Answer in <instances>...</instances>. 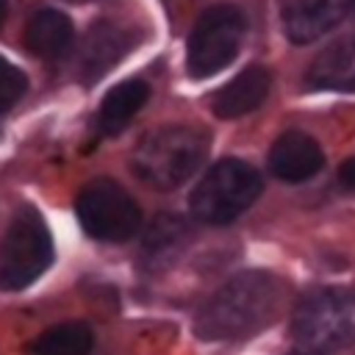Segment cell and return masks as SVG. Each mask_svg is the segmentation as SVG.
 <instances>
[{
    "label": "cell",
    "mask_w": 355,
    "mask_h": 355,
    "mask_svg": "<svg viewBox=\"0 0 355 355\" xmlns=\"http://www.w3.org/2000/svg\"><path fill=\"white\" fill-rule=\"evenodd\" d=\"M294 355H319V352H311V349H305V352H294Z\"/></svg>",
    "instance_id": "21"
},
{
    "label": "cell",
    "mask_w": 355,
    "mask_h": 355,
    "mask_svg": "<svg viewBox=\"0 0 355 355\" xmlns=\"http://www.w3.org/2000/svg\"><path fill=\"white\" fill-rule=\"evenodd\" d=\"M269 72L263 67H247L214 94V114L219 119H236L255 111L269 94Z\"/></svg>",
    "instance_id": "10"
},
{
    "label": "cell",
    "mask_w": 355,
    "mask_h": 355,
    "mask_svg": "<svg viewBox=\"0 0 355 355\" xmlns=\"http://www.w3.org/2000/svg\"><path fill=\"white\" fill-rule=\"evenodd\" d=\"M280 308V286L266 272L230 277L200 311L197 333L208 341H236L263 330Z\"/></svg>",
    "instance_id": "1"
},
{
    "label": "cell",
    "mask_w": 355,
    "mask_h": 355,
    "mask_svg": "<svg viewBox=\"0 0 355 355\" xmlns=\"http://www.w3.org/2000/svg\"><path fill=\"white\" fill-rule=\"evenodd\" d=\"M94 344L92 327L83 322H64L50 327L47 333H42L33 347L31 355H89Z\"/></svg>",
    "instance_id": "16"
},
{
    "label": "cell",
    "mask_w": 355,
    "mask_h": 355,
    "mask_svg": "<svg viewBox=\"0 0 355 355\" xmlns=\"http://www.w3.org/2000/svg\"><path fill=\"white\" fill-rule=\"evenodd\" d=\"M344 17H347V0H291L283 25L291 42L308 44L330 33Z\"/></svg>",
    "instance_id": "9"
},
{
    "label": "cell",
    "mask_w": 355,
    "mask_h": 355,
    "mask_svg": "<svg viewBox=\"0 0 355 355\" xmlns=\"http://www.w3.org/2000/svg\"><path fill=\"white\" fill-rule=\"evenodd\" d=\"M72 22L55 8H42L31 17L25 39L28 47L42 58H61L72 47Z\"/></svg>",
    "instance_id": "13"
},
{
    "label": "cell",
    "mask_w": 355,
    "mask_h": 355,
    "mask_svg": "<svg viewBox=\"0 0 355 355\" xmlns=\"http://www.w3.org/2000/svg\"><path fill=\"white\" fill-rule=\"evenodd\" d=\"M80 227L97 241H128L141 227V211L133 197L114 180L100 178L78 194Z\"/></svg>",
    "instance_id": "7"
},
{
    "label": "cell",
    "mask_w": 355,
    "mask_h": 355,
    "mask_svg": "<svg viewBox=\"0 0 355 355\" xmlns=\"http://www.w3.org/2000/svg\"><path fill=\"white\" fill-rule=\"evenodd\" d=\"M50 263H53L50 227L33 208L19 211L0 241V288L3 291L28 288L33 280H39L47 272Z\"/></svg>",
    "instance_id": "5"
},
{
    "label": "cell",
    "mask_w": 355,
    "mask_h": 355,
    "mask_svg": "<svg viewBox=\"0 0 355 355\" xmlns=\"http://www.w3.org/2000/svg\"><path fill=\"white\" fill-rule=\"evenodd\" d=\"M186 241H189V225L180 216L164 214L144 233V258L153 266L155 263H166L186 247Z\"/></svg>",
    "instance_id": "15"
},
{
    "label": "cell",
    "mask_w": 355,
    "mask_h": 355,
    "mask_svg": "<svg viewBox=\"0 0 355 355\" xmlns=\"http://www.w3.org/2000/svg\"><path fill=\"white\" fill-rule=\"evenodd\" d=\"M208 139L202 130L186 128V125H169L147 133L136 153H133V169L136 175L161 191L183 186L205 161Z\"/></svg>",
    "instance_id": "2"
},
{
    "label": "cell",
    "mask_w": 355,
    "mask_h": 355,
    "mask_svg": "<svg viewBox=\"0 0 355 355\" xmlns=\"http://www.w3.org/2000/svg\"><path fill=\"white\" fill-rule=\"evenodd\" d=\"M324 164L322 147L302 130H288L283 133L269 153V169L275 178L286 183H302L313 178Z\"/></svg>",
    "instance_id": "8"
},
{
    "label": "cell",
    "mask_w": 355,
    "mask_h": 355,
    "mask_svg": "<svg viewBox=\"0 0 355 355\" xmlns=\"http://www.w3.org/2000/svg\"><path fill=\"white\" fill-rule=\"evenodd\" d=\"M128 44H130V39L125 31H119L111 22H97L83 39V50H80L83 72L89 78L103 75L111 64H116V58L128 50Z\"/></svg>",
    "instance_id": "14"
},
{
    "label": "cell",
    "mask_w": 355,
    "mask_h": 355,
    "mask_svg": "<svg viewBox=\"0 0 355 355\" xmlns=\"http://www.w3.org/2000/svg\"><path fill=\"white\" fill-rule=\"evenodd\" d=\"M308 83L313 89L355 92V39H341L324 47L308 69Z\"/></svg>",
    "instance_id": "11"
},
{
    "label": "cell",
    "mask_w": 355,
    "mask_h": 355,
    "mask_svg": "<svg viewBox=\"0 0 355 355\" xmlns=\"http://www.w3.org/2000/svg\"><path fill=\"white\" fill-rule=\"evenodd\" d=\"M291 333L311 352L349 344L355 338V291L338 286L308 291L294 311Z\"/></svg>",
    "instance_id": "4"
},
{
    "label": "cell",
    "mask_w": 355,
    "mask_h": 355,
    "mask_svg": "<svg viewBox=\"0 0 355 355\" xmlns=\"http://www.w3.org/2000/svg\"><path fill=\"white\" fill-rule=\"evenodd\" d=\"M150 97V86L139 78H130V80H122L116 83L100 103V114H97V125L105 136H116L139 111L141 105L147 103Z\"/></svg>",
    "instance_id": "12"
},
{
    "label": "cell",
    "mask_w": 355,
    "mask_h": 355,
    "mask_svg": "<svg viewBox=\"0 0 355 355\" xmlns=\"http://www.w3.org/2000/svg\"><path fill=\"white\" fill-rule=\"evenodd\" d=\"M247 33V19L236 6H214L208 8L191 36L186 50V67L191 78H211L225 69L236 55Z\"/></svg>",
    "instance_id": "6"
},
{
    "label": "cell",
    "mask_w": 355,
    "mask_h": 355,
    "mask_svg": "<svg viewBox=\"0 0 355 355\" xmlns=\"http://www.w3.org/2000/svg\"><path fill=\"white\" fill-rule=\"evenodd\" d=\"M3 17H6V0H0V22H3Z\"/></svg>",
    "instance_id": "20"
},
{
    "label": "cell",
    "mask_w": 355,
    "mask_h": 355,
    "mask_svg": "<svg viewBox=\"0 0 355 355\" xmlns=\"http://www.w3.org/2000/svg\"><path fill=\"white\" fill-rule=\"evenodd\" d=\"M258 194L261 175L239 158H225L200 178L189 197V205L194 219L205 225H227L241 216L258 200Z\"/></svg>",
    "instance_id": "3"
},
{
    "label": "cell",
    "mask_w": 355,
    "mask_h": 355,
    "mask_svg": "<svg viewBox=\"0 0 355 355\" xmlns=\"http://www.w3.org/2000/svg\"><path fill=\"white\" fill-rule=\"evenodd\" d=\"M338 183H341L347 191H355V155L347 158V161L338 166Z\"/></svg>",
    "instance_id": "18"
},
{
    "label": "cell",
    "mask_w": 355,
    "mask_h": 355,
    "mask_svg": "<svg viewBox=\"0 0 355 355\" xmlns=\"http://www.w3.org/2000/svg\"><path fill=\"white\" fill-rule=\"evenodd\" d=\"M347 17L355 19V0H347Z\"/></svg>",
    "instance_id": "19"
},
{
    "label": "cell",
    "mask_w": 355,
    "mask_h": 355,
    "mask_svg": "<svg viewBox=\"0 0 355 355\" xmlns=\"http://www.w3.org/2000/svg\"><path fill=\"white\" fill-rule=\"evenodd\" d=\"M25 94V75L8 58L0 55V114H6Z\"/></svg>",
    "instance_id": "17"
}]
</instances>
